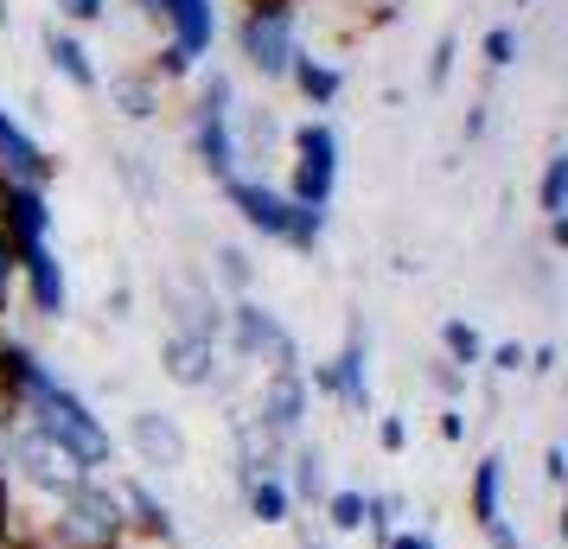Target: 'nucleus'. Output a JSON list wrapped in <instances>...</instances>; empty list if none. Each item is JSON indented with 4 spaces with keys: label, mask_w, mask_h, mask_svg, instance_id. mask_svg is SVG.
Returning a JSON list of instances; mask_svg holds the SVG:
<instances>
[{
    "label": "nucleus",
    "mask_w": 568,
    "mask_h": 549,
    "mask_svg": "<svg viewBox=\"0 0 568 549\" xmlns=\"http://www.w3.org/2000/svg\"><path fill=\"white\" fill-rule=\"evenodd\" d=\"M524 370H530V377H549V370H556V345H537V352L524 358Z\"/></svg>",
    "instance_id": "nucleus-41"
},
{
    "label": "nucleus",
    "mask_w": 568,
    "mask_h": 549,
    "mask_svg": "<svg viewBox=\"0 0 568 549\" xmlns=\"http://www.w3.org/2000/svg\"><path fill=\"white\" fill-rule=\"evenodd\" d=\"M45 58H52V71L71 83V90H83V96H97V90H103V71L90 64V45H83L64 20H52V27H45Z\"/></svg>",
    "instance_id": "nucleus-18"
},
{
    "label": "nucleus",
    "mask_w": 568,
    "mask_h": 549,
    "mask_svg": "<svg viewBox=\"0 0 568 549\" xmlns=\"http://www.w3.org/2000/svg\"><path fill=\"white\" fill-rule=\"evenodd\" d=\"M282 479H287V498H294V511H301V505H307V511H320V498L333 492L326 447L307 441V435H294V441H287V460H282Z\"/></svg>",
    "instance_id": "nucleus-17"
},
{
    "label": "nucleus",
    "mask_w": 568,
    "mask_h": 549,
    "mask_svg": "<svg viewBox=\"0 0 568 549\" xmlns=\"http://www.w3.org/2000/svg\"><path fill=\"white\" fill-rule=\"evenodd\" d=\"M320 518H326V530H333V537L364 530V486H333V492L320 498Z\"/></svg>",
    "instance_id": "nucleus-26"
},
{
    "label": "nucleus",
    "mask_w": 568,
    "mask_h": 549,
    "mask_svg": "<svg viewBox=\"0 0 568 549\" xmlns=\"http://www.w3.org/2000/svg\"><path fill=\"white\" fill-rule=\"evenodd\" d=\"M479 52H486V64H491V71H505V64H517V32H511V27H491Z\"/></svg>",
    "instance_id": "nucleus-31"
},
{
    "label": "nucleus",
    "mask_w": 568,
    "mask_h": 549,
    "mask_svg": "<svg viewBox=\"0 0 568 549\" xmlns=\"http://www.w3.org/2000/svg\"><path fill=\"white\" fill-rule=\"evenodd\" d=\"M384 549H435V537H428V530H389Z\"/></svg>",
    "instance_id": "nucleus-39"
},
{
    "label": "nucleus",
    "mask_w": 568,
    "mask_h": 549,
    "mask_svg": "<svg viewBox=\"0 0 568 549\" xmlns=\"http://www.w3.org/2000/svg\"><path fill=\"white\" fill-rule=\"evenodd\" d=\"M160 370H166V384H180V390H224V384H231V358H224V345L199 339V333H166V345H160Z\"/></svg>",
    "instance_id": "nucleus-9"
},
{
    "label": "nucleus",
    "mask_w": 568,
    "mask_h": 549,
    "mask_svg": "<svg viewBox=\"0 0 568 549\" xmlns=\"http://www.w3.org/2000/svg\"><path fill=\"white\" fill-rule=\"evenodd\" d=\"M243 511L256 523H294V498H287L282 472H262V479H243Z\"/></svg>",
    "instance_id": "nucleus-23"
},
{
    "label": "nucleus",
    "mask_w": 568,
    "mask_h": 549,
    "mask_svg": "<svg viewBox=\"0 0 568 549\" xmlns=\"http://www.w3.org/2000/svg\"><path fill=\"white\" fill-rule=\"evenodd\" d=\"M486 543H491V549H524V537H517L511 523H491V530H486Z\"/></svg>",
    "instance_id": "nucleus-42"
},
{
    "label": "nucleus",
    "mask_w": 568,
    "mask_h": 549,
    "mask_svg": "<svg viewBox=\"0 0 568 549\" xmlns=\"http://www.w3.org/2000/svg\"><path fill=\"white\" fill-rule=\"evenodd\" d=\"M160 301L173 314V333H199V339L224 345V301H217V288H211L205 275H166Z\"/></svg>",
    "instance_id": "nucleus-13"
},
{
    "label": "nucleus",
    "mask_w": 568,
    "mask_h": 549,
    "mask_svg": "<svg viewBox=\"0 0 568 549\" xmlns=\"http://www.w3.org/2000/svg\"><path fill=\"white\" fill-rule=\"evenodd\" d=\"M211 288H231L236 301H243V294L256 288V268H250V250H236V243H224V250H217V262H211V275H205Z\"/></svg>",
    "instance_id": "nucleus-27"
},
{
    "label": "nucleus",
    "mask_w": 568,
    "mask_h": 549,
    "mask_svg": "<svg viewBox=\"0 0 568 549\" xmlns=\"http://www.w3.org/2000/svg\"><path fill=\"white\" fill-rule=\"evenodd\" d=\"M440 441H466V409H460V403H447V409H440Z\"/></svg>",
    "instance_id": "nucleus-38"
},
{
    "label": "nucleus",
    "mask_w": 568,
    "mask_h": 549,
    "mask_svg": "<svg viewBox=\"0 0 568 549\" xmlns=\"http://www.w3.org/2000/svg\"><path fill=\"white\" fill-rule=\"evenodd\" d=\"M129 454L141 472H180L192 460V441H185L180 416L166 409H134L129 416Z\"/></svg>",
    "instance_id": "nucleus-11"
},
{
    "label": "nucleus",
    "mask_w": 568,
    "mask_h": 549,
    "mask_svg": "<svg viewBox=\"0 0 568 549\" xmlns=\"http://www.w3.org/2000/svg\"><path fill=\"white\" fill-rule=\"evenodd\" d=\"M537 211H542V224H568V154H562V148H556V154L542 160Z\"/></svg>",
    "instance_id": "nucleus-25"
},
{
    "label": "nucleus",
    "mask_w": 568,
    "mask_h": 549,
    "mask_svg": "<svg viewBox=\"0 0 568 549\" xmlns=\"http://www.w3.org/2000/svg\"><path fill=\"white\" fill-rule=\"evenodd\" d=\"M148 13L166 20V45H180L192 64L211 58V39H217V7L211 0H148Z\"/></svg>",
    "instance_id": "nucleus-15"
},
{
    "label": "nucleus",
    "mask_w": 568,
    "mask_h": 549,
    "mask_svg": "<svg viewBox=\"0 0 568 549\" xmlns=\"http://www.w3.org/2000/svg\"><path fill=\"white\" fill-rule=\"evenodd\" d=\"M224 358L231 365H268V370H301V339L268 314L256 294H243L224 307Z\"/></svg>",
    "instance_id": "nucleus-5"
},
{
    "label": "nucleus",
    "mask_w": 568,
    "mask_h": 549,
    "mask_svg": "<svg viewBox=\"0 0 568 549\" xmlns=\"http://www.w3.org/2000/svg\"><path fill=\"white\" fill-rule=\"evenodd\" d=\"M129 301H134L129 288H115V294H103V314H109V319H129Z\"/></svg>",
    "instance_id": "nucleus-43"
},
{
    "label": "nucleus",
    "mask_w": 568,
    "mask_h": 549,
    "mask_svg": "<svg viewBox=\"0 0 568 549\" xmlns=\"http://www.w3.org/2000/svg\"><path fill=\"white\" fill-rule=\"evenodd\" d=\"M0 180H13V185H52L58 180V160L13 122V109H0Z\"/></svg>",
    "instance_id": "nucleus-16"
},
{
    "label": "nucleus",
    "mask_w": 568,
    "mask_h": 549,
    "mask_svg": "<svg viewBox=\"0 0 568 549\" xmlns=\"http://www.w3.org/2000/svg\"><path fill=\"white\" fill-rule=\"evenodd\" d=\"M0 549H32V543H20V537H0Z\"/></svg>",
    "instance_id": "nucleus-46"
},
{
    "label": "nucleus",
    "mask_w": 568,
    "mask_h": 549,
    "mask_svg": "<svg viewBox=\"0 0 568 549\" xmlns=\"http://www.w3.org/2000/svg\"><path fill=\"white\" fill-rule=\"evenodd\" d=\"M294 549H333V530H326V523H313V518H301V530H294Z\"/></svg>",
    "instance_id": "nucleus-36"
},
{
    "label": "nucleus",
    "mask_w": 568,
    "mask_h": 549,
    "mask_svg": "<svg viewBox=\"0 0 568 549\" xmlns=\"http://www.w3.org/2000/svg\"><path fill=\"white\" fill-rule=\"evenodd\" d=\"M377 447H384V454H403V447H409V421L396 416V409L377 421Z\"/></svg>",
    "instance_id": "nucleus-34"
},
{
    "label": "nucleus",
    "mask_w": 568,
    "mask_h": 549,
    "mask_svg": "<svg viewBox=\"0 0 568 549\" xmlns=\"http://www.w3.org/2000/svg\"><path fill=\"white\" fill-rule=\"evenodd\" d=\"M440 358L454 370H479L486 365V333L473 319H440Z\"/></svg>",
    "instance_id": "nucleus-24"
},
{
    "label": "nucleus",
    "mask_w": 568,
    "mask_h": 549,
    "mask_svg": "<svg viewBox=\"0 0 568 549\" xmlns=\"http://www.w3.org/2000/svg\"><path fill=\"white\" fill-rule=\"evenodd\" d=\"M109 486H115V498H122V518H129L134 543H160V549H180L185 543L173 505H166V498L141 479V472H122V479H109Z\"/></svg>",
    "instance_id": "nucleus-12"
},
{
    "label": "nucleus",
    "mask_w": 568,
    "mask_h": 549,
    "mask_svg": "<svg viewBox=\"0 0 568 549\" xmlns=\"http://www.w3.org/2000/svg\"><path fill=\"white\" fill-rule=\"evenodd\" d=\"M301 377H307V390L345 403L352 416H371V333L352 319V333H345V345H338V358L301 370Z\"/></svg>",
    "instance_id": "nucleus-8"
},
{
    "label": "nucleus",
    "mask_w": 568,
    "mask_h": 549,
    "mask_svg": "<svg viewBox=\"0 0 568 549\" xmlns=\"http://www.w3.org/2000/svg\"><path fill=\"white\" fill-rule=\"evenodd\" d=\"M250 416H256V428H268L275 441H294L301 428H307L313 416V390L301 370H268L256 384V403H250Z\"/></svg>",
    "instance_id": "nucleus-10"
},
{
    "label": "nucleus",
    "mask_w": 568,
    "mask_h": 549,
    "mask_svg": "<svg viewBox=\"0 0 568 549\" xmlns=\"http://www.w3.org/2000/svg\"><path fill=\"white\" fill-rule=\"evenodd\" d=\"M231 115H236V83L224 78V71H205V78H199V103H192V148H199V160H205V173L217 185L231 180V173H243V166H236Z\"/></svg>",
    "instance_id": "nucleus-7"
},
{
    "label": "nucleus",
    "mask_w": 568,
    "mask_h": 549,
    "mask_svg": "<svg viewBox=\"0 0 568 549\" xmlns=\"http://www.w3.org/2000/svg\"><path fill=\"white\" fill-rule=\"evenodd\" d=\"M52 7L71 20V27H103L109 20V0H52Z\"/></svg>",
    "instance_id": "nucleus-32"
},
{
    "label": "nucleus",
    "mask_w": 568,
    "mask_h": 549,
    "mask_svg": "<svg viewBox=\"0 0 568 549\" xmlns=\"http://www.w3.org/2000/svg\"><path fill=\"white\" fill-rule=\"evenodd\" d=\"M396 518H403V498H396V492H364V530L377 537V549L389 543Z\"/></svg>",
    "instance_id": "nucleus-28"
},
{
    "label": "nucleus",
    "mask_w": 568,
    "mask_h": 549,
    "mask_svg": "<svg viewBox=\"0 0 568 549\" xmlns=\"http://www.w3.org/2000/svg\"><path fill=\"white\" fill-rule=\"evenodd\" d=\"M0 537H13V492H7V479H0Z\"/></svg>",
    "instance_id": "nucleus-45"
},
{
    "label": "nucleus",
    "mask_w": 568,
    "mask_h": 549,
    "mask_svg": "<svg viewBox=\"0 0 568 549\" xmlns=\"http://www.w3.org/2000/svg\"><path fill=\"white\" fill-rule=\"evenodd\" d=\"M231 134H236V166H243V160L268 166V160L287 154V129L268 115V109H236V115H231Z\"/></svg>",
    "instance_id": "nucleus-19"
},
{
    "label": "nucleus",
    "mask_w": 568,
    "mask_h": 549,
    "mask_svg": "<svg viewBox=\"0 0 568 549\" xmlns=\"http://www.w3.org/2000/svg\"><path fill=\"white\" fill-rule=\"evenodd\" d=\"M562 472H568V454H562V441H556L549 454H542V479H549V486H562Z\"/></svg>",
    "instance_id": "nucleus-40"
},
{
    "label": "nucleus",
    "mask_w": 568,
    "mask_h": 549,
    "mask_svg": "<svg viewBox=\"0 0 568 549\" xmlns=\"http://www.w3.org/2000/svg\"><path fill=\"white\" fill-rule=\"evenodd\" d=\"M287 83L301 90V103H307V109H333L338 90H345V71H338L333 58H313L307 45H301L294 64H287Z\"/></svg>",
    "instance_id": "nucleus-20"
},
{
    "label": "nucleus",
    "mask_w": 568,
    "mask_h": 549,
    "mask_svg": "<svg viewBox=\"0 0 568 549\" xmlns=\"http://www.w3.org/2000/svg\"><path fill=\"white\" fill-rule=\"evenodd\" d=\"M524 358H530V345H517V339L486 345V370H498V377H517V370H524Z\"/></svg>",
    "instance_id": "nucleus-30"
},
{
    "label": "nucleus",
    "mask_w": 568,
    "mask_h": 549,
    "mask_svg": "<svg viewBox=\"0 0 568 549\" xmlns=\"http://www.w3.org/2000/svg\"><path fill=\"white\" fill-rule=\"evenodd\" d=\"M115 166H122V180L134 185V199H141V205H148V199H154V185L141 180V160H134V154H115Z\"/></svg>",
    "instance_id": "nucleus-37"
},
{
    "label": "nucleus",
    "mask_w": 568,
    "mask_h": 549,
    "mask_svg": "<svg viewBox=\"0 0 568 549\" xmlns=\"http://www.w3.org/2000/svg\"><path fill=\"white\" fill-rule=\"evenodd\" d=\"M466 505H473V523H479V530L505 523V454H479L473 486H466Z\"/></svg>",
    "instance_id": "nucleus-21"
},
{
    "label": "nucleus",
    "mask_w": 568,
    "mask_h": 549,
    "mask_svg": "<svg viewBox=\"0 0 568 549\" xmlns=\"http://www.w3.org/2000/svg\"><path fill=\"white\" fill-rule=\"evenodd\" d=\"M20 416H27L52 447H64L83 472L115 467V435H109V421L97 416V409H90V396H78L64 377H52V384H45V390L20 409Z\"/></svg>",
    "instance_id": "nucleus-2"
},
{
    "label": "nucleus",
    "mask_w": 568,
    "mask_h": 549,
    "mask_svg": "<svg viewBox=\"0 0 568 549\" xmlns=\"http://www.w3.org/2000/svg\"><path fill=\"white\" fill-rule=\"evenodd\" d=\"M13 262H20V288H27L32 314L39 319H64L71 314V288H64V268H58L52 243H20Z\"/></svg>",
    "instance_id": "nucleus-14"
},
{
    "label": "nucleus",
    "mask_w": 568,
    "mask_h": 549,
    "mask_svg": "<svg viewBox=\"0 0 568 549\" xmlns=\"http://www.w3.org/2000/svg\"><path fill=\"white\" fill-rule=\"evenodd\" d=\"M32 543L39 549H141L129 518H122V498H115V486H109L103 472L83 479L78 492L58 498L52 511L39 518Z\"/></svg>",
    "instance_id": "nucleus-1"
},
{
    "label": "nucleus",
    "mask_w": 568,
    "mask_h": 549,
    "mask_svg": "<svg viewBox=\"0 0 568 549\" xmlns=\"http://www.w3.org/2000/svg\"><path fill=\"white\" fill-rule=\"evenodd\" d=\"M454 58H460V39H454V32H440L435 58H428V90H447V78H454Z\"/></svg>",
    "instance_id": "nucleus-29"
},
{
    "label": "nucleus",
    "mask_w": 568,
    "mask_h": 549,
    "mask_svg": "<svg viewBox=\"0 0 568 549\" xmlns=\"http://www.w3.org/2000/svg\"><path fill=\"white\" fill-rule=\"evenodd\" d=\"M236 52L262 83H287V64L301 52V0H250L236 20Z\"/></svg>",
    "instance_id": "nucleus-4"
},
{
    "label": "nucleus",
    "mask_w": 568,
    "mask_h": 549,
    "mask_svg": "<svg viewBox=\"0 0 568 549\" xmlns=\"http://www.w3.org/2000/svg\"><path fill=\"white\" fill-rule=\"evenodd\" d=\"M109 103L122 109L129 122H154L160 103H166V83H160L154 71H115V78H109Z\"/></svg>",
    "instance_id": "nucleus-22"
},
{
    "label": "nucleus",
    "mask_w": 568,
    "mask_h": 549,
    "mask_svg": "<svg viewBox=\"0 0 568 549\" xmlns=\"http://www.w3.org/2000/svg\"><path fill=\"white\" fill-rule=\"evenodd\" d=\"M294 205L307 211H326L338 192V134L333 122H301V129H287V185H282Z\"/></svg>",
    "instance_id": "nucleus-6"
},
{
    "label": "nucleus",
    "mask_w": 568,
    "mask_h": 549,
    "mask_svg": "<svg viewBox=\"0 0 568 549\" xmlns=\"http://www.w3.org/2000/svg\"><path fill=\"white\" fill-rule=\"evenodd\" d=\"M428 377H435V390L447 396V403H460V396H466V370H454L447 358H435V370H428Z\"/></svg>",
    "instance_id": "nucleus-35"
},
{
    "label": "nucleus",
    "mask_w": 568,
    "mask_h": 549,
    "mask_svg": "<svg viewBox=\"0 0 568 549\" xmlns=\"http://www.w3.org/2000/svg\"><path fill=\"white\" fill-rule=\"evenodd\" d=\"M224 199L236 205V217H243L250 231H262L268 243H287L294 256H313V250L326 243V211L294 205L282 185L256 180V173H231V180H224Z\"/></svg>",
    "instance_id": "nucleus-3"
},
{
    "label": "nucleus",
    "mask_w": 568,
    "mask_h": 549,
    "mask_svg": "<svg viewBox=\"0 0 568 549\" xmlns=\"http://www.w3.org/2000/svg\"><path fill=\"white\" fill-rule=\"evenodd\" d=\"M13 294H20V262H13V243L0 236V319L13 307Z\"/></svg>",
    "instance_id": "nucleus-33"
},
{
    "label": "nucleus",
    "mask_w": 568,
    "mask_h": 549,
    "mask_svg": "<svg viewBox=\"0 0 568 549\" xmlns=\"http://www.w3.org/2000/svg\"><path fill=\"white\" fill-rule=\"evenodd\" d=\"M486 109H491V103H473V115H466V141H479V134H486V122H491Z\"/></svg>",
    "instance_id": "nucleus-44"
}]
</instances>
